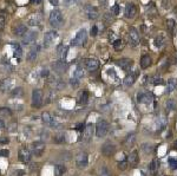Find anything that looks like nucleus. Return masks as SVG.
Wrapping results in <instances>:
<instances>
[{
    "instance_id": "obj_1",
    "label": "nucleus",
    "mask_w": 177,
    "mask_h": 176,
    "mask_svg": "<svg viewBox=\"0 0 177 176\" xmlns=\"http://www.w3.org/2000/svg\"><path fill=\"white\" fill-rule=\"evenodd\" d=\"M63 21H64V18H63V14L59 9H54L50 13V25L54 28H58L63 25Z\"/></svg>"
},
{
    "instance_id": "obj_2",
    "label": "nucleus",
    "mask_w": 177,
    "mask_h": 176,
    "mask_svg": "<svg viewBox=\"0 0 177 176\" xmlns=\"http://www.w3.org/2000/svg\"><path fill=\"white\" fill-rule=\"evenodd\" d=\"M86 39H87V32L86 30H80L77 32V35L76 37L71 40V45L73 46H83L84 44L86 43Z\"/></svg>"
},
{
    "instance_id": "obj_3",
    "label": "nucleus",
    "mask_w": 177,
    "mask_h": 176,
    "mask_svg": "<svg viewBox=\"0 0 177 176\" xmlns=\"http://www.w3.org/2000/svg\"><path fill=\"white\" fill-rule=\"evenodd\" d=\"M109 131V123L104 119L98 120L96 124V136L97 137H104L106 136Z\"/></svg>"
},
{
    "instance_id": "obj_4",
    "label": "nucleus",
    "mask_w": 177,
    "mask_h": 176,
    "mask_svg": "<svg viewBox=\"0 0 177 176\" xmlns=\"http://www.w3.org/2000/svg\"><path fill=\"white\" fill-rule=\"evenodd\" d=\"M43 100H44V96H43V91L39 89H34L32 91V106L33 108H41L43 105Z\"/></svg>"
},
{
    "instance_id": "obj_5",
    "label": "nucleus",
    "mask_w": 177,
    "mask_h": 176,
    "mask_svg": "<svg viewBox=\"0 0 177 176\" xmlns=\"http://www.w3.org/2000/svg\"><path fill=\"white\" fill-rule=\"evenodd\" d=\"M44 151H45V143L41 142V141H37V142H33L32 146H31V152L33 154L34 156L39 157L41 156Z\"/></svg>"
},
{
    "instance_id": "obj_6",
    "label": "nucleus",
    "mask_w": 177,
    "mask_h": 176,
    "mask_svg": "<svg viewBox=\"0 0 177 176\" xmlns=\"http://www.w3.org/2000/svg\"><path fill=\"white\" fill-rule=\"evenodd\" d=\"M31 157H32V152L27 149V148H21L18 152V158L21 163H30L31 162Z\"/></svg>"
},
{
    "instance_id": "obj_7",
    "label": "nucleus",
    "mask_w": 177,
    "mask_h": 176,
    "mask_svg": "<svg viewBox=\"0 0 177 176\" xmlns=\"http://www.w3.org/2000/svg\"><path fill=\"white\" fill-rule=\"evenodd\" d=\"M129 44L131 46H137L139 44V33L135 27L129 28Z\"/></svg>"
},
{
    "instance_id": "obj_8",
    "label": "nucleus",
    "mask_w": 177,
    "mask_h": 176,
    "mask_svg": "<svg viewBox=\"0 0 177 176\" xmlns=\"http://www.w3.org/2000/svg\"><path fill=\"white\" fill-rule=\"evenodd\" d=\"M115 152H116V147H115L113 143H111V142H105L104 144L102 146V154H103L104 156L110 157V156H112Z\"/></svg>"
},
{
    "instance_id": "obj_9",
    "label": "nucleus",
    "mask_w": 177,
    "mask_h": 176,
    "mask_svg": "<svg viewBox=\"0 0 177 176\" xmlns=\"http://www.w3.org/2000/svg\"><path fill=\"white\" fill-rule=\"evenodd\" d=\"M88 163V157H87V154L86 152H79L78 155L76 156V166L83 169L87 166Z\"/></svg>"
},
{
    "instance_id": "obj_10",
    "label": "nucleus",
    "mask_w": 177,
    "mask_h": 176,
    "mask_svg": "<svg viewBox=\"0 0 177 176\" xmlns=\"http://www.w3.org/2000/svg\"><path fill=\"white\" fill-rule=\"evenodd\" d=\"M57 37H58V35H57V32L54 30L46 32L45 36H44V45H45V47H47V46L51 45V44H53L54 40L57 39Z\"/></svg>"
},
{
    "instance_id": "obj_11",
    "label": "nucleus",
    "mask_w": 177,
    "mask_h": 176,
    "mask_svg": "<svg viewBox=\"0 0 177 176\" xmlns=\"http://www.w3.org/2000/svg\"><path fill=\"white\" fill-rule=\"evenodd\" d=\"M52 70L58 74H63L66 70H68V65H66V63L63 62V60H57L52 64Z\"/></svg>"
},
{
    "instance_id": "obj_12",
    "label": "nucleus",
    "mask_w": 177,
    "mask_h": 176,
    "mask_svg": "<svg viewBox=\"0 0 177 176\" xmlns=\"http://www.w3.org/2000/svg\"><path fill=\"white\" fill-rule=\"evenodd\" d=\"M37 36H38V33L36 31H27L25 33V36H24L23 44H24V45H31V44H33L36 41Z\"/></svg>"
},
{
    "instance_id": "obj_13",
    "label": "nucleus",
    "mask_w": 177,
    "mask_h": 176,
    "mask_svg": "<svg viewBox=\"0 0 177 176\" xmlns=\"http://www.w3.org/2000/svg\"><path fill=\"white\" fill-rule=\"evenodd\" d=\"M41 119H43V122L47 124L49 127H57V122H56V118H54L52 115H50L49 112H43L41 114Z\"/></svg>"
},
{
    "instance_id": "obj_14",
    "label": "nucleus",
    "mask_w": 177,
    "mask_h": 176,
    "mask_svg": "<svg viewBox=\"0 0 177 176\" xmlns=\"http://www.w3.org/2000/svg\"><path fill=\"white\" fill-rule=\"evenodd\" d=\"M85 12L87 14V18L88 19H91V20H95L98 18L99 16V12H98V8L95 7V6H91V5H88L85 7Z\"/></svg>"
},
{
    "instance_id": "obj_15",
    "label": "nucleus",
    "mask_w": 177,
    "mask_h": 176,
    "mask_svg": "<svg viewBox=\"0 0 177 176\" xmlns=\"http://www.w3.org/2000/svg\"><path fill=\"white\" fill-rule=\"evenodd\" d=\"M12 89V81L9 78H4L0 81V91L4 92V93H7L11 91Z\"/></svg>"
},
{
    "instance_id": "obj_16",
    "label": "nucleus",
    "mask_w": 177,
    "mask_h": 176,
    "mask_svg": "<svg viewBox=\"0 0 177 176\" xmlns=\"http://www.w3.org/2000/svg\"><path fill=\"white\" fill-rule=\"evenodd\" d=\"M85 68L87 71H96L99 68V62L96 58H88L85 62Z\"/></svg>"
},
{
    "instance_id": "obj_17",
    "label": "nucleus",
    "mask_w": 177,
    "mask_h": 176,
    "mask_svg": "<svg viewBox=\"0 0 177 176\" xmlns=\"http://www.w3.org/2000/svg\"><path fill=\"white\" fill-rule=\"evenodd\" d=\"M136 13H137V8H136V6H135L134 4H128V5L125 6L124 14H125V17H126L128 19H132V18L136 16Z\"/></svg>"
},
{
    "instance_id": "obj_18",
    "label": "nucleus",
    "mask_w": 177,
    "mask_h": 176,
    "mask_svg": "<svg viewBox=\"0 0 177 176\" xmlns=\"http://www.w3.org/2000/svg\"><path fill=\"white\" fill-rule=\"evenodd\" d=\"M152 95L151 93H144V92H141L137 95V101L138 103H145V104H149L152 102Z\"/></svg>"
},
{
    "instance_id": "obj_19",
    "label": "nucleus",
    "mask_w": 177,
    "mask_h": 176,
    "mask_svg": "<svg viewBox=\"0 0 177 176\" xmlns=\"http://www.w3.org/2000/svg\"><path fill=\"white\" fill-rule=\"evenodd\" d=\"M82 134H83V141H85V142L90 141L91 137H92V134H93V125L92 124L85 125V129Z\"/></svg>"
},
{
    "instance_id": "obj_20",
    "label": "nucleus",
    "mask_w": 177,
    "mask_h": 176,
    "mask_svg": "<svg viewBox=\"0 0 177 176\" xmlns=\"http://www.w3.org/2000/svg\"><path fill=\"white\" fill-rule=\"evenodd\" d=\"M128 163H129V166L131 168H134L137 166V163H138V151L137 150H134L132 151L129 157H128Z\"/></svg>"
},
{
    "instance_id": "obj_21",
    "label": "nucleus",
    "mask_w": 177,
    "mask_h": 176,
    "mask_svg": "<svg viewBox=\"0 0 177 176\" xmlns=\"http://www.w3.org/2000/svg\"><path fill=\"white\" fill-rule=\"evenodd\" d=\"M26 32H27V27H26V25H24V24H18V25L13 28V33H14L16 36H18V37L25 36Z\"/></svg>"
},
{
    "instance_id": "obj_22",
    "label": "nucleus",
    "mask_w": 177,
    "mask_h": 176,
    "mask_svg": "<svg viewBox=\"0 0 177 176\" xmlns=\"http://www.w3.org/2000/svg\"><path fill=\"white\" fill-rule=\"evenodd\" d=\"M57 52H58V56H59L60 60L65 62L66 60V56H68V52H69V47L68 46L59 45L58 49H57Z\"/></svg>"
},
{
    "instance_id": "obj_23",
    "label": "nucleus",
    "mask_w": 177,
    "mask_h": 176,
    "mask_svg": "<svg viewBox=\"0 0 177 176\" xmlns=\"http://www.w3.org/2000/svg\"><path fill=\"white\" fill-rule=\"evenodd\" d=\"M39 51H40V46L32 47V49L30 50L28 54H27V60H28V62H33V60H34V59L37 58V56H38Z\"/></svg>"
},
{
    "instance_id": "obj_24",
    "label": "nucleus",
    "mask_w": 177,
    "mask_h": 176,
    "mask_svg": "<svg viewBox=\"0 0 177 176\" xmlns=\"http://www.w3.org/2000/svg\"><path fill=\"white\" fill-rule=\"evenodd\" d=\"M153 44H155V46L156 47H162L165 44V35H163V33L157 35L153 39Z\"/></svg>"
},
{
    "instance_id": "obj_25",
    "label": "nucleus",
    "mask_w": 177,
    "mask_h": 176,
    "mask_svg": "<svg viewBox=\"0 0 177 176\" xmlns=\"http://www.w3.org/2000/svg\"><path fill=\"white\" fill-rule=\"evenodd\" d=\"M151 64V58L149 54H144L142 58H141V68L142 69H147L149 68V65Z\"/></svg>"
},
{
    "instance_id": "obj_26",
    "label": "nucleus",
    "mask_w": 177,
    "mask_h": 176,
    "mask_svg": "<svg viewBox=\"0 0 177 176\" xmlns=\"http://www.w3.org/2000/svg\"><path fill=\"white\" fill-rule=\"evenodd\" d=\"M135 139H136V134L135 133H130L125 139H124V146H134V143H135Z\"/></svg>"
},
{
    "instance_id": "obj_27",
    "label": "nucleus",
    "mask_w": 177,
    "mask_h": 176,
    "mask_svg": "<svg viewBox=\"0 0 177 176\" xmlns=\"http://www.w3.org/2000/svg\"><path fill=\"white\" fill-rule=\"evenodd\" d=\"M136 81V73H130L125 77V79H124V85L125 86H130L135 83Z\"/></svg>"
},
{
    "instance_id": "obj_28",
    "label": "nucleus",
    "mask_w": 177,
    "mask_h": 176,
    "mask_svg": "<svg viewBox=\"0 0 177 176\" xmlns=\"http://www.w3.org/2000/svg\"><path fill=\"white\" fill-rule=\"evenodd\" d=\"M66 171V168L65 166H63V164H56L54 166V175L56 176H63Z\"/></svg>"
},
{
    "instance_id": "obj_29",
    "label": "nucleus",
    "mask_w": 177,
    "mask_h": 176,
    "mask_svg": "<svg viewBox=\"0 0 177 176\" xmlns=\"http://www.w3.org/2000/svg\"><path fill=\"white\" fill-rule=\"evenodd\" d=\"M116 64L118 65V66H120L123 70H129L130 69V65H131V62L129 59H120Z\"/></svg>"
},
{
    "instance_id": "obj_30",
    "label": "nucleus",
    "mask_w": 177,
    "mask_h": 176,
    "mask_svg": "<svg viewBox=\"0 0 177 176\" xmlns=\"http://www.w3.org/2000/svg\"><path fill=\"white\" fill-rule=\"evenodd\" d=\"M158 167H159V161H158L157 158H155V160H152V161L150 162V164H149V171H150L151 174H153L155 171L158 169Z\"/></svg>"
},
{
    "instance_id": "obj_31",
    "label": "nucleus",
    "mask_w": 177,
    "mask_h": 176,
    "mask_svg": "<svg viewBox=\"0 0 177 176\" xmlns=\"http://www.w3.org/2000/svg\"><path fill=\"white\" fill-rule=\"evenodd\" d=\"M11 96H12L13 98H20V97L24 96V91L20 86H17L16 89H13L12 91H11Z\"/></svg>"
},
{
    "instance_id": "obj_32",
    "label": "nucleus",
    "mask_w": 177,
    "mask_h": 176,
    "mask_svg": "<svg viewBox=\"0 0 177 176\" xmlns=\"http://www.w3.org/2000/svg\"><path fill=\"white\" fill-rule=\"evenodd\" d=\"M141 149L143 152L145 154H151L153 151V146L150 144V143H143V144L141 146Z\"/></svg>"
},
{
    "instance_id": "obj_33",
    "label": "nucleus",
    "mask_w": 177,
    "mask_h": 176,
    "mask_svg": "<svg viewBox=\"0 0 177 176\" xmlns=\"http://www.w3.org/2000/svg\"><path fill=\"white\" fill-rule=\"evenodd\" d=\"M14 57L20 60L21 57H23V49H21V46L19 45V44H16L14 45Z\"/></svg>"
},
{
    "instance_id": "obj_34",
    "label": "nucleus",
    "mask_w": 177,
    "mask_h": 176,
    "mask_svg": "<svg viewBox=\"0 0 177 176\" xmlns=\"http://www.w3.org/2000/svg\"><path fill=\"white\" fill-rule=\"evenodd\" d=\"M177 87V81L176 79H169L168 84H167V91L168 92H172Z\"/></svg>"
},
{
    "instance_id": "obj_35",
    "label": "nucleus",
    "mask_w": 177,
    "mask_h": 176,
    "mask_svg": "<svg viewBox=\"0 0 177 176\" xmlns=\"http://www.w3.org/2000/svg\"><path fill=\"white\" fill-rule=\"evenodd\" d=\"M0 116H3V117H11V116H12V110L6 108V106H1V108H0Z\"/></svg>"
},
{
    "instance_id": "obj_36",
    "label": "nucleus",
    "mask_w": 177,
    "mask_h": 176,
    "mask_svg": "<svg viewBox=\"0 0 177 176\" xmlns=\"http://www.w3.org/2000/svg\"><path fill=\"white\" fill-rule=\"evenodd\" d=\"M87 101H88V93L87 91H83L80 92V96H79V103L82 105H86L87 104Z\"/></svg>"
},
{
    "instance_id": "obj_37",
    "label": "nucleus",
    "mask_w": 177,
    "mask_h": 176,
    "mask_svg": "<svg viewBox=\"0 0 177 176\" xmlns=\"http://www.w3.org/2000/svg\"><path fill=\"white\" fill-rule=\"evenodd\" d=\"M167 26H168V30L170 33H175V30H176V23H175V20L174 19H168L167 21Z\"/></svg>"
},
{
    "instance_id": "obj_38",
    "label": "nucleus",
    "mask_w": 177,
    "mask_h": 176,
    "mask_svg": "<svg viewBox=\"0 0 177 176\" xmlns=\"http://www.w3.org/2000/svg\"><path fill=\"white\" fill-rule=\"evenodd\" d=\"M53 141H54V143H56V144H61V143H64V141H65L64 134H57L56 136H54Z\"/></svg>"
},
{
    "instance_id": "obj_39",
    "label": "nucleus",
    "mask_w": 177,
    "mask_h": 176,
    "mask_svg": "<svg viewBox=\"0 0 177 176\" xmlns=\"http://www.w3.org/2000/svg\"><path fill=\"white\" fill-rule=\"evenodd\" d=\"M74 77H77L78 79L83 78V77H84V70H83V68L78 66V68L76 69V71H74Z\"/></svg>"
},
{
    "instance_id": "obj_40",
    "label": "nucleus",
    "mask_w": 177,
    "mask_h": 176,
    "mask_svg": "<svg viewBox=\"0 0 177 176\" xmlns=\"http://www.w3.org/2000/svg\"><path fill=\"white\" fill-rule=\"evenodd\" d=\"M176 109V103L174 100H169L167 102V110L168 111H171V110H175Z\"/></svg>"
},
{
    "instance_id": "obj_41",
    "label": "nucleus",
    "mask_w": 177,
    "mask_h": 176,
    "mask_svg": "<svg viewBox=\"0 0 177 176\" xmlns=\"http://www.w3.org/2000/svg\"><path fill=\"white\" fill-rule=\"evenodd\" d=\"M70 85L72 86V87H78L79 86V79L77 78V77H72V78L70 79Z\"/></svg>"
},
{
    "instance_id": "obj_42",
    "label": "nucleus",
    "mask_w": 177,
    "mask_h": 176,
    "mask_svg": "<svg viewBox=\"0 0 177 176\" xmlns=\"http://www.w3.org/2000/svg\"><path fill=\"white\" fill-rule=\"evenodd\" d=\"M112 45H113V47L117 50V51H119L120 49H122V39H119V38H117L113 43H112Z\"/></svg>"
},
{
    "instance_id": "obj_43",
    "label": "nucleus",
    "mask_w": 177,
    "mask_h": 176,
    "mask_svg": "<svg viewBox=\"0 0 177 176\" xmlns=\"http://www.w3.org/2000/svg\"><path fill=\"white\" fill-rule=\"evenodd\" d=\"M99 176H111V173L109 171V169L106 167H103L99 171Z\"/></svg>"
},
{
    "instance_id": "obj_44",
    "label": "nucleus",
    "mask_w": 177,
    "mask_h": 176,
    "mask_svg": "<svg viewBox=\"0 0 177 176\" xmlns=\"http://www.w3.org/2000/svg\"><path fill=\"white\" fill-rule=\"evenodd\" d=\"M39 24V17H36V19L34 18H31L30 20H28V25L30 26H36V25H38Z\"/></svg>"
},
{
    "instance_id": "obj_45",
    "label": "nucleus",
    "mask_w": 177,
    "mask_h": 176,
    "mask_svg": "<svg viewBox=\"0 0 177 176\" xmlns=\"http://www.w3.org/2000/svg\"><path fill=\"white\" fill-rule=\"evenodd\" d=\"M128 160H123V161H120L119 163H118V168H120V169H125L126 167H128Z\"/></svg>"
},
{
    "instance_id": "obj_46",
    "label": "nucleus",
    "mask_w": 177,
    "mask_h": 176,
    "mask_svg": "<svg viewBox=\"0 0 177 176\" xmlns=\"http://www.w3.org/2000/svg\"><path fill=\"white\" fill-rule=\"evenodd\" d=\"M119 11H120V7H119L118 5H113V6L111 7V12H112L115 16L119 14Z\"/></svg>"
},
{
    "instance_id": "obj_47",
    "label": "nucleus",
    "mask_w": 177,
    "mask_h": 176,
    "mask_svg": "<svg viewBox=\"0 0 177 176\" xmlns=\"http://www.w3.org/2000/svg\"><path fill=\"white\" fill-rule=\"evenodd\" d=\"M169 164H170V167H171L172 169H176V168H177V160L170 158V160H169Z\"/></svg>"
},
{
    "instance_id": "obj_48",
    "label": "nucleus",
    "mask_w": 177,
    "mask_h": 176,
    "mask_svg": "<svg viewBox=\"0 0 177 176\" xmlns=\"http://www.w3.org/2000/svg\"><path fill=\"white\" fill-rule=\"evenodd\" d=\"M97 33H98V28H97V26L95 25V26H92V27H91V31H90V35H91L92 37H95V36H97Z\"/></svg>"
},
{
    "instance_id": "obj_49",
    "label": "nucleus",
    "mask_w": 177,
    "mask_h": 176,
    "mask_svg": "<svg viewBox=\"0 0 177 176\" xmlns=\"http://www.w3.org/2000/svg\"><path fill=\"white\" fill-rule=\"evenodd\" d=\"M4 27H5V17L0 16V31L4 30Z\"/></svg>"
},
{
    "instance_id": "obj_50",
    "label": "nucleus",
    "mask_w": 177,
    "mask_h": 176,
    "mask_svg": "<svg viewBox=\"0 0 177 176\" xmlns=\"http://www.w3.org/2000/svg\"><path fill=\"white\" fill-rule=\"evenodd\" d=\"M152 83L153 84H162L163 83V79L161 78V77H155V78L152 79Z\"/></svg>"
},
{
    "instance_id": "obj_51",
    "label": "nucleus",
    "mask_w": 177,
    "mask_h": 176,
    "mask_svg": "<svg viewBox=\"0 0 177 176\" xmlns=\"http://www.w3.org/2000/svg\"><path fill=\"white\" fill-rule=\"evenodd\" d=\"M41 77H44V78H49V77H50V73H49V70L47 69H44L41 71Z\"/></svg>"
},
{
    "instance_id": "obj_52",
    "label": "nucleus",
    "mask_w": 177,
    "mask_h": 176,
    "mask_svg": "<svg viewBox=\"0 0 177 176\" xmlns=\"http://www.w3.org/2000/svg\"><path fill=\"white\" fill-rule=\"evenodd\" d=\"M24 175H25L24 170H14L13 173V176H24Z\"/></svg>"
},
{
    "instance_id": "obj_53",
    "label": "nucleus",
    "mask_w": 177,
    "mask_h": 176,
    "mask_svg": "<svg viewBox=\"0 0 177 176\" xmlns=\"http://www.w3.org/2000/svg\"><path fill=\"white\" fill-rule=\"evenodd\" d=\"M8 155H9V151H8V150H0V156L7 157Z\"/></svg>"
},
{
    "instance_id": "obj_54",
    "label": "nucleus",
    "mask_w": 177,
    "mask_h": 176,
    "mask_svg": "<svg viewBox=\"0 0 177 176\" xmlns=\"http://www.w3.org/2000/svg\"><path fill=\"white\" fill-rule=\"evenodd\" d=\"M84 129H85V127H84V124H83V123H79L78 125H77V130H78L79 133H83Z\"/></svg>"
},
{
    "instance_id": "obj_55",
    "label": "nucleus",
    "mask_w": 177,
    "mask_h": 176,
    "mask_svg": "<svg viewBox=\"0 0 177 176\" xmlns=\"http://www.w3.org/2000/svg\"><path fill=\"white\" fill-rule=\"evenodd\" d=\"M8 143V138L4 137V138H0V144H7Z\"/></svg>"
},
{
    "instance_id": "obj_56",
    "label": "nucleus",
    "mask_w": 177,
    "mask_h": 176,
    "mask_svg": "<svg viewBox=\"0 0 177 176\" xmlns=\"http://www.w3.org/2000/svg\"><path fill=\"white\" fill-rule=\"evenodd\" d=\"M49 1H50V4L53 5V6H58V4H59L58 0H49Z\"/></svg>"
},
{
    "instance_id": "obj_57",
    "label": "nucleus",
    "mask_w": 177,
    "mask_h": 176,
    "mask_svg": "<svg viewBox=\"0 0 177 176\" xmlns=\"http://www.w3.org/2000/svg\"><path fill=\"white\" fill-rule=\"evenodd\" d=\"M5 127V123H4V120L1 119V118H0V129H3Z\"/></svg>"
},
{
    "instance_id": "obj_58",
    "label": "nucleus",
    "mask_w": 177,
    "mask_h": 176,
    "mask_svg": "<svg viewBox=\"0 0 177 176\" xmlns=\"http://www.w3.org/2000/svg\"><path fill=\"white\" fill-rule=\"evenodd\" d=\"M31 1H32L33 4H37V5H38V4H40V3L43 1V0H31Z\"/></svg>"
},
{
    "instance_id": "obj_59",
    "label": "nucleus",
    "mask_w": 177,
    "mask_h": 176,
    "mask_svg": "<svg viewBox=\"0 0 177 176\" xmlns=\"http://www.w3.org/2000/svg\"><path fill=\"white\" fill-rule=\"evenodd\" d=\"M72 1H73V0H64V4L65 5H70Z\"/></svg>"
},
{
    "instance_id": "obj_60",
    "label": "nucleus",
    "mask_w": 177,
    "mask_h": 176,
    "mask_svg": "<svg viewBox=\"0 0 177 176\" xmlns=\"http://www.w3.org/2000/svg\"><path fill=\"white\" fill-rule=\"evenodd\" d=\"M175 149H177V141L175 142Z\"/></svg>"
},
{
    "instance_id": "obj_61",
    "label": "nucleus",
    "mask_w": 177,
    "mask_h": 176,
    "mask_svg": "<svg viewBox=\"0 0 177 176\" xmlns=\"http://www.w3.org/2000/svg\"><path fill=\"white\" fill-rule=\"evenodd\" d=\"M73 1H80V0H73Z\"/></svg>"
}]
</instances>
